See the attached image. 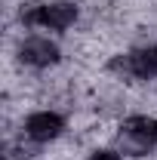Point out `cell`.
Listing matches in <instances>:
<instances>
[{
  "label": "cell",
  "instance_id": "6da1fadb",
  "mask_svg": "<svg viewBox=\"0 0 157 160\" xmlns=\"http://www.w3.org/2000/svg\"><path fill=\"white\" fill-rule=\"evenodd\" d=\"M22 22L25 25H40L49 31H65L77 22V6L68 0H56V3H31L28 9H22Z\"/></svg>",
  "mask_w": 157,
  "mask_h": 160
},
{
  "label": "cell",
  "instance_id": "7a4b0ae2",
  "mask_svg": "<svg viewBox=\"0 0 157 160\" xmlns=\"http://www.w3.org/2000/svg\"><path fill=\"white\" fill-rule=\"evenodd\" d=\"M120 139H123V148L133 151V154H145L151 145H157V120L145 117V114H136V117L123 120L120 126Z\"/></svg>",
  "mask_w": 157,
  "mask_h": 160
},
{
  "label": "cell",
  "instance_id": "3957f363",
  "mask_svg": "<svg viewBox=\"0 0 157 160\" xmlns=\"http://www.w3.org/2000/svg\"><path fill=\"white\" fill-rule=\"evenodd\" d=\"M19 59L31 68H46V65L59 62V46L46 37H28L19 46Z\"/></svg>",
  "mask_w": 157,
  "mask_h": 160
},
{
  "label": "cell",
  "instance_id": "277c9868",
  "mask_svg": "<svg viewBox=\"0 0 157 160\" xmlns=\"http://www.w3.org/2000/svg\"><path fill=\"white\" fill-rule=\"evenodd\" d=\"M62 129H65V120L56 111H37L25 120V136L34 142H53L62 136Z\"/></svg>",
  "mask_w": 157,
  "mask_h": 160
},
{
  "label": "cell",
  "instance_id": "5b68a950",
  "mask_svg": "<svg viewBox=\"0 0 157 160\" xmlns=\"http://www.w3.org/2000/svg\"><path fill=\"white\" fill-rule=\"evenodd\" d=\"M123 68L133 74V77H142V80H151L157 77V46H142L136 52H129Z\"/></svg>",
  "mask_w": 157,
  "mask_h": 160
},
{
  "label": "cell",
  "instance_id": "8992f818",
  "mask_svg": "<svg viewBox=\"0 0 157 160\" xmlns=\"http://www.w3.org/2000/svg\"><path fill=\"white\" fill-rule=\"evenodd\" d=\"M89 160H120L114 151H96V154H89Z\"/></svg>",
  "mask_w": 157,
  "mask_h": 160
}]
</instances>
